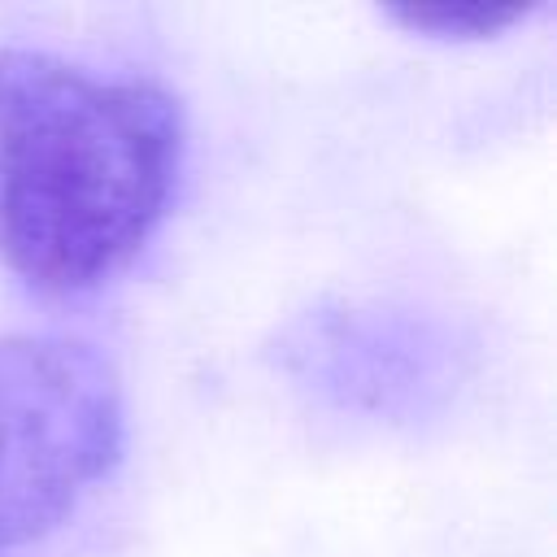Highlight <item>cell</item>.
<instances>
[{
  "mask_svg": "<svg viewBox=\"0 0 557 557\" xmlns=\"http://www.w3.org/2000/svg\"><path fill=\"white\" fill-rule=\"evenodd\" d=\"M183 148L165 83L0 48V261L44 296L109 283L161 226Z\"/></svg>",
  "mask_w": 557,
  "mask_h": 557,
  "instance_id": "obj_1",
  "label": "cell"
},
{
  "mask_svg": "<svg viewBox=\"0 0 557 557\" xmlns=\"http://www.w3.org/2000/svg\"><path fill=\"white\" fill-rule=\"evenodd\" d=\"M117 366L78 335H0V557L44 544L117 470Z\"/></svg>",
  "mask_w": 557,
  "mask_h": 557,
  "instance_id": "obj_2",
  "label": "cell"
},
{
  "mask_svg": "<svg viewBox=\"0 0 557 557\" xmlns=\"http://www.w3.org/2000/svg\"><path fill=\"white\" fill-rule=\"evenodd\" d=\"M283 370L339 409L422 413L453 379V352L431 322L366 305H318L278 339Z\"/></svg>",
  "mask_w": 557,
  "mask_h": 557,
  "instance_id": "obj_3",
  "label": "cell"
},
{
  "mask_svg": "<svg viewBox=\"0 0 557 557\" xmlns=\"http://www.w3.org/2000/svg\"><path fill=\"white\" fill-rule=\"evenodd\" d=\"M383 13L405 30H418L431 39H487L522 22L531 9L522 4H387Z\"/></svg>",
  "mask_w": 557,
  "mask_h": 557,
  "instance_id": "obj_4",
  "label": "cell"
}]
</instances>
